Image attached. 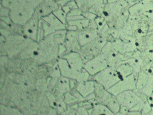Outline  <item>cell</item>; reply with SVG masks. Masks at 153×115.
Instances as JSON below:
<instances>
[{
  "label": "cell",
  "mask_w": 153,
  "mask_h": 115,
  "mask_svg": "<svg viewBox=\"0 0 153 115\" xmlns=\"http://www.w3.org/2000/svg\"><path fill=\"white\" fill-rule=\"evenodd\" d=\"M37 7V13L40 15H48L51 11L59 9V4L53 0H43Z\"/></svg>",
  "instance_id": "obj_5"
},
{
  "label": "cell",
  "mask_w": 153,
  "mask_h": 115,
  "mask_svg": "<svg viewBox=\"0 0 153 115\" xmlns=\"http://www.w3.org/2000/svg\"><path fill=\"white\" fill-rule=\"evenodd\" d=\"M134 89H135V84L134 77L132 74H131L118 82L107 90L111 94L117 96L124 91Z\"/></svg>",
  "instance_id": "obj_3"
},
{
  "label": "cell",
  "mask_w": 153,
  "mask_h": 115,
  "mask_svg": "<svg viewBox=\"0 0 153 115\" xmlns=\"http://www.w3.org/2000/svg\"><path fill=\"white\" fill-rule=\"evenodd\" d=\"M53 1H55L58 4L63 6L66 4L68 3L69 2L72 1H75V0H53Z\"/></svg>",
  "instance_id": "obj_7"
},
{
  "label": "cell",
  "mask_w": 153,
  "mask_h": 115,
  "mask_svg": "<svg viewBox=\"0 0 153 115\" xmlns=\"http://www.w3.org/2000/svg\"><path fill=\"white\" fill-rule=\"evenodd\" d=\"M103 1L104 2L105 4H108L112 3L118 1L119 0H103Z\"/></svg>",
  "instance_id": "obj_8"
},
{
  "label": "cell",
  "mask_w": 153,
  "mask_h": 115,
  "mask_svg": "<svg viewBox=\"0 0 153 115\" xmlns=\"http://www.w3.org/2000/svg\"><path fill=\"white\" fill-rule=\"evenodd\" d=\"M153 10V0H140L130 7V14H143L148 17Z\"/></svg>",
  "instance_id": "obj_4"
},
{
  "label": "cell",
  "mask_w": 153,
  "mask_h": 115,
  "mask_svg": "<svg viewBox=\"0 0 153 115\" xmlns=\"http://www.w3.org/2000/svg\"><path fill=\"white\" fill-rule=\"evenodd\" d=\"M130 90L125 91L117 95L116 98L121 106V108L124 107L128 110L133 108V106L143 104L142 100Z\"/></svg>",
  "instance_id": "obj_2"
},
{
  "label": "cell",
  "mask_w": 153,
  "mask_h": 115,
  "mask_svg": "<svg viewBox=\"0 0 153 115\" xmlns=\"http://www.w3.org/2000/svg\"><path fill=\"white\" fill-rule=\"evenodd\" d=\"M96 78L97 81L107 90L124 78L120 72L113 67L105 68L97 75Z\"/></svg>",
  "instance_id": "obj_1"
},
{
  "label": "cell",
  "mask_w": 153,
  "mask_h": 115,
  "mask_svg": "<svg viewBox=\"0 0 153 115\" xmlns=\"http://www.w3.org/2000/svg\"><path fill=\"white\" fill-rule=\"evenodd\" d=\"M140 1V0H127L128 3L129 4L130 6L132 5V4H134L136 3L137 2L139 1Z\"/></svg>",
  "instance_id": "obj_9"
},
{
  "label": "cell",
  "mask_w": 153,
  "mask_h": 115,
  "mask_svg": "<svg viewBox=\"0 0 153 115\" xmlns=\"http://www.w3.org/2000/svg\"><path fill=\"white\" fill-rule=\"evenodd\" d=\"M53 14H55L59 19H61V21L63 22H66V17L65 13L64 11L61 10H57L53 12Z\"/></svg>",
  "instance_id": "obj_6"
}]
</instances>
